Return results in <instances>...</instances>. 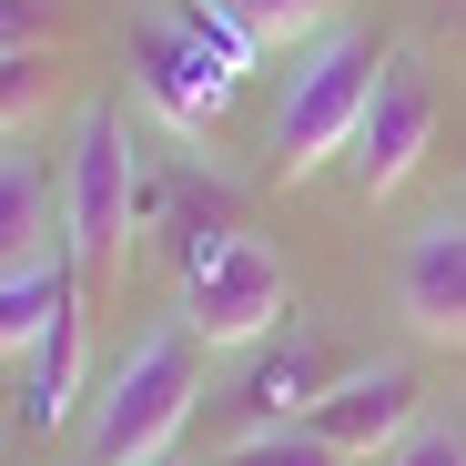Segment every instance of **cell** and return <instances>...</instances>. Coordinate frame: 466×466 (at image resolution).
<instances>
[{
    "instance_id": "10",
    "label": "cell",
    "mask_w": 466,
    "mask_h": 466,
    "mask_svg": "<svg viewBox=\"0 0 466 466\" xmlns=\"http://www.w3.org/2000/svg\"><path fill=\"white\" fill-rule=\"evenodd\" d=\"M82 345H92V294H71L61 315H51V335L31 345V385H21V416H31V436L71 426V406H82Z\"/></svg>"
},
{
    "instance_id": "4",
    "label": "cell",
    "mask_w": 466,
    "mask_h": 466,
    "mask_svg": "<svg viewBox=\"0 0 466 466\" xmlns=\"http://www.w3.org/2000/svg\"><path fill=\"white\" fill-rule=\"evenodd\" d=\"M284 315H294V274L264 233L223 223L203 244H183V325L203 345H264Z\"/></svg>"
},
{
    "instance_id": "2",
    "label": "cell",
    "mask_w": 466,
    "mask_h": 466,
    "mask_svg": "<svg viewBox=\"0 0 466 466\" xmlns=\"http://www.w3.org/2000/svg\"><path fill=\"white\" fill-rule=\"evenodd\" d=\"M203 406V335L193 325H152L122 375H112V396L92 416V466H163V446L193 426Z\"/></svg>"
},
{
    "instance_id": "8",
    "label": "cell",
    "mask_w": 466,
    "mask_h": 466,
    "mask_svg": "<svg viewBox=\"0 0 466 466\" xmlns=\"http://www.w3.org/2000/svg\"><path fill=\"white\" fill-rule=\"evenodd\" d=\"M426 416V385H416V365H355L335 396L315 406V426L345 446V456H385L406 426Z\"/></svg>"
},
{
    "instance_id": "7",
    "label": "cell",
    "mask_w": 466,
    "mask_h": 466,
    "mask_svg": "<svg viewBox=\"0 0 466 466\" xmlns=\"http://www.w3.org/2000/svg\"><path fill=\"white\" fill-rule=\"evenodd\" d=\"M355 375V355L345 345H325V335H304V345H284V355H264L244 385H233V416H244V436H264V426H304L335 385Z\"/></svg>"
},
{
    "instance_id": "11",
    "label": "cell",
    "mask_w": 466,
    "mask_h": 466,
    "mask_svg": "<svg viewBox=\"0 0 466 466\" xmlns=\"http://www.w3.org/2000/svg\"><path fill=\"white\" fill-rule=\"evenodd\" d=\"M51 213H61V193L41 183V163L31 152H0V274L51 264Z\"/></svg>"
},
{
    "instance_id": "5",
    "label": "cell",
    "mask_w": 466,
    "mask_h": 466,
    "mask_svg": "<svg viewBox=\"0 0 466 466\" xmlns=\"http://www.w3.org/2000/svg\"><path fill=\"white\" fill-rule=\"evenodd\" d=\"M426 142H436V82L406 61V51H385V82H375V112H365V132H355V193L365 203H385V193H406L416 183V163H426Z\"/></svg>"
},
{
    "instance_id": "14",
    "label": "cell",
    "mask_w": 466,
    "mask_h": 466,
    "mask_svg": "<svg viewBox=\"0 0 466 466\" xmlns=\"http://www.w3.org/2000/svg\"><path fill=\"white\" fill-rule=\"evenodd\" d=\"M51 82H61V71H51V51H21V61H0V132H21V122L51 102Z\"/></svg>"
},
{
    "instance_id": "1",
    "label": "cell",
    "mask_w": 466,
    "mask_h": 466,
    "mask_svg": "<svg viewBox=\"0 0 466 466\" xmlns=\"http://www.w3.org/2000/svg\"><path fill=\"white\" fill-rule=\"evenodd\" d=\"M61 254H71V274H82L92 304L142 254V152L122 132V102H92L82 132H71V163H61Z\"/></svg>"
},
{
    "instance_id": "15",
    "label": "cell",
    "mask_w": 466,
    "mask_h": 466,
    "mask_svg": "<svg viewBox=\"0 0 466 466\" xmlns=\"http://www.w3.org/2000/svg\"><path fill=\"white\" fill-rule=\"evenodd\" d=\"M223 11L244 21L254 41H294V31H315V21L335 11V0H223Z\"/></svg>"
},
{
    "instance_id": "16",
    "label": "cell",
    "mask_w": 466,
    "mask_h": 466,
    "mask_svg": "<svg viewBox=\"0 0 466 466\" xmlns=\"http://www.w3.org/2000/svg\"><path fill=\"white\" fill-rule=\"evenodd\" d=\"M375 466H466V436H456V426H436V416H416V426L385 446Z\"/></svg>"
},
{
    "instance_id": "9",
    "label": "cell",
    "mask_w": 466,
    "mask_h": 466,
    "mask_svg": "<svg viewBox=\"0 0 466 466\" xmlns=\"http://www.w3.org/2000/svg\"><path fill=\"white\" fill-rule=\"evenodd\" d=\"M396 304L426 345H466V223H426L406 264H396Z\"/></svg>"
},
{
    "instance_id": "6",
    "label": "cell",
    "mask_w": 466,
    "mask_h": 466,
    "mask_svg": "<svg viewBox=\"0 0 466 466\" xmlns=\"http://www.w3.org/2000/svg\"><path fill=\"white\" fill-rule=\"evenodd\" d=\"M132 82H142V102L163 112L173 132H213L244 71H233L223 51H203L183 21H142V31H132Z\"/></svg>"
},
{
    "instance_id": "3",
    "label": "cell",
    "mask_w": 466,
    "mask_h": 466,
    "mask_svg": "<svg viewBox=\"0 0 466 466\" xmlns=\"http://www.w3.org/2000/svg\"><path fill=\"white\" fill-rule=\"evenodd\" d=\"M375 82H385V51L365 31H325L315 51H304V71L284 82V122H274V173L304 183L325 173L335 152H355L365 112H375Z\"/></svg>"
},
{
    "instance_id": "13",
    "label": "cell",
    "mask_w": 466,
    "mask_h": 466,
    "mask_svg": "<svg viewBox=\"0 0 466 466\" xmlns=\"http://www.w3.org/2000/svg\"><path fill=\"white\" fill-rule=\"evenodd\" d=\"M223 466H355L315 416H304V426H264V436H233L223 446Z\"/></svg>"
},
{
    "instance_id": "12",
    "label": "cell",
    "mask_w": 466,
    "mask_h": 466,
    "mask_svg": "<svg viewBox=\"0 0 466 466\" xmlns=\"http://www.w3.org/2000/svg\"><path fill=\"white\" fill-rule=\"evenodd\" d=\"M82 294V274H71V254H51V264H21V274H0V355H31L41 335H51V315Z\"/></svg>"
},
{
    "instance_id": "17",
    "label": "cell",
    "mask_w": 466,
    "mask_h": 466,
    "mask_svg": "<svg viewBox=\"0 0 466 466\" xmlns=\"http://www.w3.org/2000/svg\"><path fill=\"white\" fill-rule=\"evenodd\" d=\"M51 41H61V11H51V0H0V61L51 51Z\"/></svg>"
}]
</instances>
